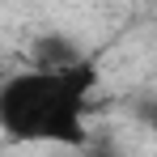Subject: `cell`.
<instances>
[{
  "label": "cell",
  "mask_w": 157,
  "mask_h": 157,
  "mask_svg": "<svg viewBox=\"0 0 157 157\" xmlns=\"http://www.w3.org/2000/svg\"><path fill=\"white\" fill-rule=\"evenodd\" d=\"M98 85V68L81 59L72 68H30L0 89V132L30 144H85V110Z\"/></svg>",
  "instance_id": "1"
},
{
  "label": "cell",
  "mask_w": 157,
  "mask_h": 157,
  "mask_svg": "<svg viewBox=\"0 0 157 157\" xmlns=\"http://www.w3.org/2000/svg\"><path fill=\"white\" fill-rule=\"evenodd\" d=\"M81 59H85V55L77 51V43H68L64 34H47V38L34 43V68H43V72L72 68V64H81Z\"/></svg>",
  "instance_id": "2"
},
{
  "label": "cell",
  "mask_w": 157,
  "mask_h": 157,
  "mask_svg": "<svg viewBox=\"0 0 157 157\" xmlns=\"http://www.w3.org/2000/svg\"><path fill=\"white\" fill-rule=\"evenodd\" d=\"M149 128H153V132H157V106H153V115H149Z\"/></svg>",
  "instance_id": "3"
},
{
  "label": "cell",
  "mask_w": 157,
  "mask_h": 157,
  "mask_svg": "<svg viewBox=\"0 0 157 157\" xmlns=\"http://www.w3.org/2000/svg\"><path fill=\"white\" fill-rule=\"evenodd\" d=\"M4 85H9V77H4V68H0V89H4Z\"/></svg>",
  "instance_id": "4"
}]
</instances>
